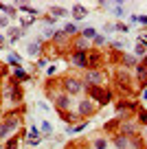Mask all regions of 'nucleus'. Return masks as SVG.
<instances>
[{"label": "nucleus", "mask_w": 147, "mask_h": 149, "mask_svg": "<svg viewBox=\"0 0 147 149\" xmlns=\"http://www.w3.org/2000/svg\"><path fill=\"white\" fill-rule=\"evenodd\" d=\"M86 90H88V99L97 101L99 105H108L112 101V92L106 90L103 86H86Z\"/></svg>", "instance_id": "nucleus-1"}, {"label": "nucleus", "mask_w": 147, "mask_h": 149, "mask_svg": "<svg viewBox=\"0 0 147 149\" xmlns=\"http://www.w3.org/2000/svg\"><path fill=\"white\" fill-rule=\"evenodd\" d=\"M62 86H64V92L70 94V97H75V94H81L83 90H86V86H83L81 79H77V77H64V81H62Z\"/></svg>", "instance_id": "nucleus-2"}, {"label": "nucleus", "mask_w": 147, "mask_h": 149, "mask_svg": "<svg viewBox=\"0 0 147 149\" xmlns=\"http://www.w3.org/2000/svg\"><path fill=\"white\" fill-rule=\"evenodd\" d=\"M53 103H55L57 112H68L70 105H73V97L66 94V92H55L53 94Z\"/></svg>", "instance_id": "nucleus-3"}, {"label": "nucleus", "mask_w": 147, "mask_h": 149, "mask_svg": "<svg viewBox=\"0 0 147 149\" xmlns=\"http://www.w3.org/2000/svg\"><path fill=\"white\" fill-rule=\"evenodd\" d=\"M81 81H83V86H103L106 74H103L101 70H86Z\"/></svg>", "instance_id": "nucleus-4"}, {"label": "nucleus", "mask_w": 147, "mask_h": 149, "mask_svg": "<svg viewBox=\"0 0 147 149\" xmlns=\"http://www.w3.org/2000/svg\"><path fill=\"white\" fill-rule=\"evenodd\" d=\"M94 112H97L94 101H90V99H81V101H77V114H79V118H88V116H92Z\"/></svg>", "instance_id": "nucleus-5"}, {"label": "nucleus", "mask_w": 147, "mask_h": 149, "mask_svg": "<svg viewBox=\"0 0 147 149\" xmlns=\"http://www.w3.org/2000/svg\"><path fill=\"white\" fill-rule=\"evenodd\" d=\"M7 97L11 103H22V86L18 81H9V90H7Z\"/></svg>", "instance_id": "nucleus-6"}, {"label": "nucleus", "mask_w": 147, "mask_h": 149, "mask_svg": "<svg viewBox=\"0 0 147 149\" xmlns=\"http://www.w3.org/2000/svg\"><path fill=\"white\" fill-rule=\"evenodd\" d=\"M136 79H138V88L145 90L147 88V57H143L141 64H136Z\"/></svg>", "instance_id": "nucleus-7"}, {"label": "nucleus", "mask_w": 147, "mask_h": 149, "mask_svg": "<svg viewBox=\"0 0 147 149\" xmlns=\"http://www.w3.org/2000/svg\"><path fill=\"white\" fill-rule=\"evenodd\" d=\"M86 59H88V70H99L103 66V57L99 51H88Z\"/></svg>", "instance_id": "nucleus-8"}, {"label": "nucleus", "mask_w": 147, "mask_h": 149, "mask_svg": "<svg viewBox=\"0 0 147 149\" xmlns=\"http://www.w3.org/2000/svg\"><path fill=\"white\" fill-rule=\"evenodd\" d=\"M86 55L88 53H70V64L75 66V68H79V70H88V59H86Z\"/></svg>", "instance_id": "nucleus-9"}, {"label": "nucleus", "mask_w": 147, "mask_h": 149, "mask_svg": "<svg viewBox=\"0 0 147 149\" xmlns=\"http://www.w3.org/2000/svg\"><path fill=\"white\" fill-rule=\"evenodd\" d=\"M73 53H88V40H83L81 35L73 37V44H70Z\"/></svg>", "instance_id": "nucleus-10"}, {"label": "nucleus", "mask_w": 147, "mask_h": 149, "mask_svg": "<svg viewBox=\"0 0 147 149\" xmlns=\"http://www.w3.org/2000/svg\"><path fill=\"white\" fill-rule=\"evenodd\" d=\"M2 121H5L7 125L11 127V132H15V130L20 127V123H22V118H20V114H18V112H9V114H7V116L2 118Z\"/></svg>", "instance_id": "nucleus-11"}, {"label": "nucleus", "mask_w": 147, "mask_h": 149, "mask_svg": "<svg viewBox=\"0 0 147 149\" xmlns=\"http://www.w3.org/2000/svg\"><path fill=\"white\" fill-rule=\"evenodd\" d=\"M138 125L136 123H121V134L123 136H136Z\"/></svg>", "instance_id": "nucleus-12"}, {"label": "nucleus", "mask_w": 147, "mask_h": 149, "mask_svg": "<svg viewBox=\"0 0 147 149\" xmlns=\"http://www.w3.org/2000/svg\"><path fill=\"white\" fill-rule=\"evenodd\" d=\"M114 145H116V149H130V136L116 134L114 136Z\"/></svg>", "instance_id": "nucleus-13"}, {"label": "nucleus", "mask_w": 147, "mask_h": 149, "mask_svg": "<svg viewBox=\"0 0 147 149\" xmlns=\"http://www.w3.org/2000/svg\"><path fill=\"white\" fill-rule=\"evenodd\" d=\"M60 116H62V121L68 123V127H70V125H73V123L79 118V114H77V112H70V110H68V112H60Z\"/></svg>", "instance_id": "nucleus-14"}, {"label": "nucleus", "mask_w": 147, "mask_h": 149, "mask_svg": "<svg viewBox=\"0 0 147 149\" xmlns=\"http://www.w3.org/2000/svg\"><path fill=\"white\" fill-rule=\"evenodd\" d=\"M70 13H73V18H75V20H81V18H86L88 9H86L83 5H75L73 9H70Z\"/></svg>", "instance_id": "nucleus-15"}, {"label": "nucleus", "mask_w": 147, "mask_h": 149, "mask_svg": "<svg viewBox=\"0 0 147 149\" xmlns=\"http://www.w3.org/2000/svg\"><path fill=\"white\" fill-rule=\"evenodd\" d=\"M27 53H29V57H37V55L42 53V44H40V42H31V44L27 46Z\"/></svg>", "instance_id": "nucleus-16"}, {"label": "nucleus", "mask_w": 147, "mask_h": 149, "mask_svg": "<svg viewBox=\"0 0 147 149\" xmlns=\"http://www.w3.org/2000/svg\"><path fill=\"white\" fill-rule=\"evenodd\" d=\"M64 35L66 37H77V24H73V22L66 24L64 26Z\"/></svg>", "instance_id": "nucleus-17"}, {"label": "nucleus", "mask_w": 147, "mask_h": 149, "mask_svg": "<svg viewBox=\"0 0 147 149\" xmlns=\"http://www.w3.org/2000/svg\"><path fill=\"white\" fill-rule=\"evenodd\" d=\"M7 134H13V132H11V127L7 125L5 121H0V143H2V140L7 138Z\"/></svg>", "instance_id": "nucleus-18"}, {"label": "nucleus", "mask_w": 147, "mask_h": 149, "mask_svg": "<svg viewBox=\"0 0 147 149\" xmlns=\"http://www.w3.org/2000/svg\"><path fill=\"white\" fill-rule=\"evenodd\" d=\"M81 37H83V40H94V37H97V29L86 26V29L81 31Z\"/></svg>", "instance_id": "nucleus-19"}, {"label": "nucleus", "mask_w": 147, "mask_h": 149, "mask_svg": "<svg viewBox=\"0 0 147 149\" xmlns=\"http://www.w3.org/2000/svg\"><path fill=\"white\" fill-rule=\"evenodd\" d=\"M13 77H15V81H18V79H20V81H27V79H29V74L24 72L20 66H18V68H13Z\"/></svg>", "instance_id": "nucleus-20"}, {"label": "nucleus", "mask_w": 147, "mask_h": 149, "mask_svg": "<svg viewBox=\"0 0 147 149\" xmlns=\"http://www.w3.org/2000/svg\"><path fill=\"white\" fill-rule=\"evenodd\" d=\"M18 140H20V136H11V138L7 140L5 149H18Z\"/></svg>", "instance_id": "nucleus-21"}, {"label": "nucleus", "mask_w": 147, "mask_h": 149, "mask_svg": "<svg viewBox=\"0 0 147 149\" xmlns=\"http://www.w3.org/2000/svg\"><path fill=\"white\" fill-rule=\"evenodd\" d=\"M92 147L94 149H108V140L106 138H97L94 143H92Z\"/></svg>", "instance_id": "nucleus-22"}, {"label": "nucleus", "mask_w": 147, "mask_h": 149, "mask_svg": "<svg viewBox=\"0 0 147 149\" xmlns=\"http://www.w3.org/2000/svg\"><path fill=\"white\" fill-rule=\"evenodd\" d=\"M92 44H94V48H101V46H106V37L97 33V37L92 40Z\"/></svg>", "instance_id": "nucleus-23"}, {"label": "nucleus", "mask_w": 147, "mask_h": 149, "mask_svg": "<svg viewBox=\"0 0 147 149\" xmlns=\"http://www.w3.org/2000/svg\"><path fill=\"white\" fill-rule=\"evenodd\" d=\"M136 118H138V123H141V125H147V110H138Z\"/></svg>", "instance_id": "nucleus-24"}, {"label": "nucleus", "mask_w": 147, "mask_h": 149, "mask_svg": "<svg viewBox=\"0 0 147 149\" xmlns=\"http://www.w3.org/2000/svg\"><path fill=\"white\" fill-rule=\"evenodd\" d=\"M145 51H147V48L143 46L141 42H138V44H136V48H134V55H136V57H145Z\"/></svg>", "instance_id": "nucleus-25"}, {"label": "nucleus", "mask_w": 147, "mask_h": 149, "mask_svg": "<svg viewBox=\"0 0 147 149\" xmlns=\"http://www.w3.org/2000/svg\"><path fill=\"white\" fill-rule=\"evenodd\" d=\"M51 13H55V15H60V18H64V15H68L70 11L62 9V7H53V9H51Z\"/></svg>", "instance_id": "nucleus-26"}, {"label": "nucleus", "mask_w": 147, "mask_h": 149, "mask_svg": "<svg viewBox=\"0 0 147 149\" xmlns=\"http://www.w3.org/2000/svg\"><path fill=\"white\" fill-rule=\"evenodd\" d=\"M114 15H116V18H123V15H125V7L114 5Z\"/></svg>", "instance_id": "nucleus-27"}, {"label": "nucleus", "mask_w": 147, "mask_h": 149, "mask_svg": "<svg viewBox=\"0 0 147 149\" xmlns=\"http://www.w3.org/2000/svg\"><path fill=\"white\" fill-rule=\"evenodd\" d=\"M9 35H11V42H15V40H18V37L22 35V31H20V29H11V33H9Z\"/></svg>", "instance_id": "nucleus-28"}, {"label": "nucleus", "mask_w": 147, "mask_h": 149, "mask_svg": "<svg viewBox=\"0 0 147 149\" xmlns=\"http://www.w3.org/2000/svg\"><path fill=\"white\" fill-rule=\"evenodd\" d=\"M9 64L18 68V66H20V57H18V55H9Z\"/></svg>", "instance_id": "nucleus-29"}, {"label": "nucleus", "mask_w": 147, "mask_h": 149, "mask_svg": "<svg viewBox=\"0 0 147 149\" xmlns=\"http://www.w3.org/2000/svg\"><path fill=\"white\" fill-rule=\"evenodd\" d=\"M42 132H44V134H51V132H53V127H51V123H48V121L42 123Z\"/></svg>", "instance_id": "nucleus-30"}, {"label": "nucleus", "mask_w": 147, "mask_h": 149, "mask_svg": "<svg viewBox=\"0 0 147 149\" xmlns=\"http://www.w3.org/2000/svg\"><path fill=\"white\" fill-rule=\"evenodd\" d=\"M114 31H119V33H127L130 29L125 26V24H116V26H114Z\"/></svg>", "instance_id": "nucleus-31"}, {"label": "nucleus", "mask_w": 147, "mask_h": 149, "mask_svg": "<svg viewBox=\"0 0 147 149\" xmlns=\"http://www.w3.org/2000/svg\"><path fill=\"white\" fill-rule=\"evenodd\" d=\"M44 66H46V57H42V59L37 61V68H44Z\"/></svg>", "instance_id": "nucleus-32"}, {"label": "nucleus", "mask_w": 147, "mask_h": 149, "mask_svg": "<svg viewBox=\"0 0 147 149\" xmlns=\"http://www.w3.org/2000/svg\"><path fill=\"white\" fill-rule=\"evenodd\" d=\"M31 136H35V138H37V136H40V130H37V127H31Z\"/></svg>", "instance_id": "nucleus-33"}, {"label": "nucleus", "mask_w": 147, "mask_h": 149, "mask_svg": "<svg viewBox=\"0 0 147 149\" xmlns=\"http://www.w3.org/2000/svg\"><path fill=\"white\" fill-rule=\"evenodd\" d=\"M136 22H141V24H147V18H145V15H141V18H136Z\"/></svg>", "instance_id": "nucleus-34"}, {"label": "nucleus", "mask_w": 147, "mask_h": 149, "mask_svg": "<svg viewBox=\"0 0 147 149\" xmlns=\"http://www.w3.org/2000/svg\"><path fill=\"white\" fill-rule=\"evenodd\" d=\"M143 99H145V101H147V88L143 90Z\"/></svg>", "instance_id": "nucleus-35"}, {"label": "nucleus", "mask_w": 147, "mask_h": 149, "mask_svg": "<svg viewBox=\"0 0 147 149\" xmlns=\"http://www.w3.org/2000/svg\"><path fill=\"white\" fill-rule=\"evenodd\" d=\"M0 147H2V143H0Z\"/></svg>", "instance_id": "nucleus-36"}]
</instances>
